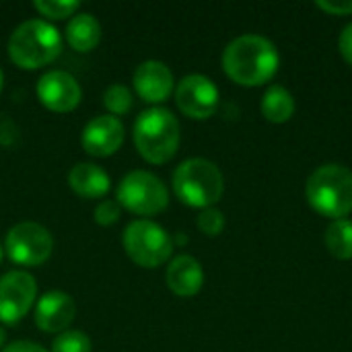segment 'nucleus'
I'll return each instance as SVG.
<instances>
[{
  "instance_id": "obj_4",
  "label": "nucleus",
  "mask_w": 352,
  "mask_h": 352,
  "mask_svg": "<svg viewBox=\"0 0 352 352\" xmlns=\"http://www.w3.org/2000/svg\"><path fill=\"white\" fill-rule=\"evenodd\" d=\"M60 50L62 37L58 29L41 19L25 21L19 25L8 41L10 60L25 70H35L54 62L60 56Z\"/></svg>"
},
{
  "instance_id": "obj_13",
  "label": "nucleus",
  "mask_w": 352,
  "mask_h": 352,
  "mask_svg": "<svg viewBox=\"0 0 352 352\" xmlns=\"http://www.w3.org/2000/svg\"><path fill=\"white\" fill-rule=\"evenodd\" d=\"M82 148L93 157H109L124 142V124L116 116H97L80 136Z\"/></svg>"
},
{
  "instance_id": "obj_15",
  "label": "nucleus",
  "mask_w": 352,
  "mask_h": 352,
  "mask_svg": "<svg viewBox=\"0 0 352 352\" xmlns=\"http://www.w3.org/2000/svg\"><path fill=\"white\" fill-rule=\"evenodd\" d=\"M165 280H167V287L177 297H194L202 289L204 272H202V266H200V262L196 258H192V256H177L167 266Z\"/></svg>"
},
{
  "instance_id": "obj_24",
  "label": "nucleus",
  "mask_w": 352,
  "mask_h": 352,
  "mask_svg": "<svg viewBox=\"0 0 352 352\" xmlns=\"http://www.w3.org/2000/svg\"><path fill=\"white\" fill-rule=\"evenodd\" d=\"M120 214H122V206H120L118 202H113V200H101V202L97 204V208H95L93 219H95L97 225L109 227V225L118 223Z\"/></svg>"
},
{
  "instance_id": "obj_28",
  "label": "nucleus",
  "mask_w": 352,
  "mask_h": 352,
  "mask_svg": "<svg viewBox=\"0 0 352 352\" xmlns=\"http://www.w3.org/2000/svg\"><path fill=\"white\" fill-rule=\"evenodd\" d=\"M4 340H6V334H4V330L0 328V346H4Z\"/></svg>"
},
{
  "instance_id": "obj_2",
  "label": "nucleus",
  "mask_w": 352,
  "mask_h": 352,
  "mask_svg": "<svg viewBox=\"0 0 352 352\" xmlns=\"http://www.w3.org/2000/svg\"><path fill=\"white\" fill-rule=\"evenodd\" d=\"M307 202L322 217L340 221L352 212V171L344 165H322L305 184Z\"/></svg>"
},
{
  "instance_id": "obj_18",
  "label": "nucleus",
  "mask_w": 352,
  "mask_h": 352,
  "mask_svg": "<svg viewBox=\"0 0 352 352\" xmlns=\"http://www.w3.org/2000/svg\"><path fill=\"white\" fill-rule=\"evenodd\" d=\"M262 113L272 124H285V122H289L293 118V113H295V99H293V95L285 87L272 85L264 93Z\"/></svg>"
},
{
  "instance_id": "obj_20",
  "label": "nucleus",
  "mask_w": 352,
  "mask_h": 352,
  "mask_svg": "<svg viewBox=\"0 0 352 352\" xmlns=\"http://www.w3.org/2000/svg\"><path fill=\"white\" fill-rule=\"evenodd\" d=\"M103 103L111 116H124L132 107V93L124 85H111L103 95Z\"/></svg>"
},
{
  "instance_id": "obj_8",
  "label": "nucleus",
  "mask_w": 352,
  "mask_h": 352,
  "mask_svg": "<svg viewBox=\"0 0 352 352\" xmlns=\"http://www.w3.org/2000/svg\"><path fill=\"white\" fill-rule=\"evenodd\" d=\"M6 254L14 264L41 266L54 250L50 231L37 223H19L6 233Z\"/></svg>"
},
{
  "instance_id": "obj_17",
  "label": "nucleus",
  "mask_w": 352,
  "mask_h": 352,
  "mask_svg": "<svg viewBox=\"0 0 352 352\" xmlns=\"http://www.w3.org/2000/svg\"><path fill=\"white\" fill-rule=\"evenodd\" d=\"M101 39V25L89 12L74 14L66 25V41L76 52H91Z\"/></svg>"
},
{
  "instance_id": "obj_7",
  "label": "nucleus",
  "mask_w": 352,
  "mask_h": 352,
  "mask_svg": "<svg viewBox=\"0 0 352 352\" xmlns=\"http://www.w3.org/2000/svg\"><path fill=\"white\" fill-rule=\"evenodd\" d=\"M118 204L126 210L151 217L167 208L169 194L165 184L148 171H130L118 186Z\"/></svg>"
},
{
  "instance_id": "obj_1",
  "label": "nucleus",
  "mask_w": 352,
  "mask_h": 352,
  "mask_svg": "<svg viewBox=\"0 0 352 352\" xmlns=\"http://www.w3.org/2000/svg\"><path fill=\"white\" fill-rule=\"evenodd\" d=\"M280 58L274 43L262 35H239L223 52V70L241 87H260L278 70Z\"/></svg>"
},
{
  "instance_id": "obj_27",
  "label": "nucleus",
  "mask_w": 352,
  "mask_h": 352,
  "mask_svg": "<svg viewBox=\"0 0 352 352\" xmlns=\"http://www.w3.org/2000/svg\"><path fill=\"white\" fill-rule=\"evenodd\" d=\"M2 352H47L43 346L35 344V342H27V340H19V342H12L8 346H4Z\"/></svg>"
},
{
  "instance_id": "obj_21",
  "label": "nucleus",
  "mask_w": 352,
  "mask_h": 352,
  "mask_svg": "<svg viewBox=\"0 0 352 352\" xmlns=\"http://www.w3.org/2000/svg\"><path fill=\"white\" fill-rule=\"evenodd\" d=\"M33 6L41 16L58 21V19H66V16L72 19L80 4L76 0H37V2H33Z\"/></svg>"
},
{
  "instance_id": "obj_12",
  "label": "nucleus",
  "mask_w": 352,
  "mask_h": 352,
  "mask_svg": "<svg viewBox=\"0 0 352 352\" xmlns=\"http://www.w3.org/2000/svg\"><path fill=\"white\" fill-rule=\"evenodd\" d=\"M76 305L70 295L62 291H47L35 305V324L41 332L62 334L70 328Z\"/></svg>"
},
{
  "instance_id": "obj_9",
  "label": "nucleus",
  "mask_w": 352,
  "mask_h": 352,
  "mask_svg": "<svg viewBox=\"0 0 352 352\" xmlns=\"http://www.w3.org/2000/svg\"><path fill=\"white\" fill-rule=\"evenodd\" d=\"M37 297L35 278L23 270L6 272L0 278V322L16 324L33 307Z\"/></svg>"
},
{
  "instance_id": "obj_6",
  "label": "nucleus",
  "mask_w": 352,
  "mask_h": 352,
  "mask_svg": "<svg viewBox=\"0 0 352 352\" xmlns=\"http://www.w3.org/2000/svg\"><path fill=\"white\" fill-rule=\"evenodd\" d=\"M124 250L134 264L142 268H157L171 258L173 239L161 225L140 219L126 227Z\"/></svg>"
},
{
  "instance_id": "obj_23",
  "label": "nucleus",
  "mask_w": 352,
  "mask_h": 352,
  "mask_svg": "<svg viewBox=\"0 0 352 352\" xmlns=\"http://www.w3.org/2000/svg\"><path fill=\"white\" fill-rule=\"evenodd\" d=\"M198 229L204 233V235H208V237H217V235H221L223 233V229H225V217H223V212L221 210H217V208H204L200 214H198Z\"/></svg>"
},
{
  "instance_id": "obj_22",
  "label": "nucleus",
  "mask_w": 352,
  "mask_h": 352,
  "mask_svg": "<svg viewBox=\"0 0 352 352\" xmlns=\"http://www.w3.org/2000/svg\"><path fill=\"white\" fill-rule=\"evenodd\" d=\"M52 352H91V340L85 332L66 330L54 340Z\"/></svg>"
},
{
  "instance_id": "obj_14",
  "label": "nucleus",
  "mask_w": 352,
  "mask_h": 352,
  "mask_svg": "<svg viewBox=\"0 0 352 352\" xmlns=\"http://www.w3.org/2000/svg\"><path fill=\"white\" fill-rule=\"evenodd\" d=\"M134 89L146 103H161L173 91V74L167 64L159 60H146L134 70Z\"/></svg>"
},
{
  "instance_id": "obj_3",
  "label": "nucleus",
  "mask_w": 352,
  "mask_h": 352,
  "mask_svg": "<svg viewBox=\"0 0 352 352\" xmlns=\"http://www.w3.org/2000/svg\"><path fill=\"white\" fill-rule=\"evenodd\" d=\"M134 144L142 159L161 165L173 159L179 146V122L163 107H151L136 118Z\"/></svg>"
},
{
  "instance_id": "obj_29",
  "label": "nucleus",
  "mask_w": 352,
  "mask_h": 352,
  "mask_svg": "<svg viewBox=\"0 0 352 352\" xmlns=\"http://www.w3.org/2000/svg\"><path fill=\"white\" fill-rule=\"evenodd\" d=\"M2 80H4V76H2V70H0V91H2Z\"/></svg>"
},
{
  "instance_id": "obj_26",
  "label": "nucleus",
  "mask_w": 352,
  "mask_h": 352,
  "mask_svg": "<svg viewBox=\"0 0 352 352\" xmlns=\"http://www.w3.org/2000/svg\"><path fill=\"white\" fill-rule=\"evenodd\" d=\"M338 47H340L342 58L352 66V23L342 29V33L338 37Z\"/></svg>"
},
{
  "instance_id": "obj_10",
  "label": "nucleus",
  "mask_w": 352,
  "mask_h": 352,
  "mask_svg": "<svg viewBox=\"0 0 352 352\" xmlns=\"http://www.w3.org/2000/svg\"><path fill=\"white\" fill-rule=\"evenodd\" d=\"M175 103L192 120H206L219 107L217 85L202 74H188L175 87Z\"/></svg>"
},
{
  "instance_id": "obj_30",
  "label": "nucleus",
  "mask_w": 352,
  "mask_h": 352,
  "mask_svg": "<svg viewBox=\"0 0 352 352\" xmlns=\"http://www.w3.org/2000/svg\"><path fill=\"white\" fill-rule=\"evenodd\" d=\"M0 260H2V248H0Z\"/></svg>"
},
{
  "instance_id": "obj_11",
  "label": "nucleus",
  "mask_w": 352,
  "mask_h": 352,
  "mask_svg": "<svg viewBox=\"0 0 352 352\" xmlns=\"http://www.w3.org/2000/svg\"><path fill=\"white\" fill-rule=\"evenodd\" d=\"M80 95L78 80L64 70H50L37 80V97L50 111H72L80 103Z\"/></svg>"
},
{
  "instance_id": "obj_25",
  "label": "nucleus",
  "mask_w": 352,
  "mask_h": 352,
  "mask_svg": "<svg viewBox=\"0 0 352 352\" xmlns=\"http://www.w3.org/2000/svg\"><path fill=\"white\" fill-rule=\"evenodd\" d=\"M316 6L328 14H352V0L349 2H330V0H320L316 2Z\"/></svg>"
},
{
  "instance_id": "obj_16",
  "label": "nucleus",
  "mask_w": 352,
  "mask_h": 352,
  "mask_svg": "<svg viewBox=\"0 0 352 352\" xmlns=\"http://www.w3.org/2000/svg\"><path fill=\"white\" fill-rule=\"evenodd\" d=\"M68 184L74 190V194L87 200L103 198L111 188L109 175L99 165L93 163H76L68 173Z\"/></svg>"
},
{
  "instance_id": "obj_19",
  "label": "nucleus",
  "mask_w": 352,
  "mask_h": 352,
  "mask_svg": "<svg viewBox=\"0 0 352 352\" xmlns=\"http://www.w3.org/2000/svg\"><path fill=\"white\" fill-rule=\"evenodd\" d=\"M324 243L336 260H352V221H334L324 233Z\"/></svg>"
},
{
  "instance_id": "obj_5",
  "label": "nucleus",
  "mask_w": 352,
  "mask_h": 352,
  "mask_svg": "<svg viewBox=\"0 0 352 352\" xmlns=\"http://www.w3.org/2000/svg\"><path fill=\"white\" fill-rule=\"evenodd\" d=\"M175 196L194 208H212L225 192L221 169L206 159H188L173 173Z\"/></svg>"
}]
</instances>
